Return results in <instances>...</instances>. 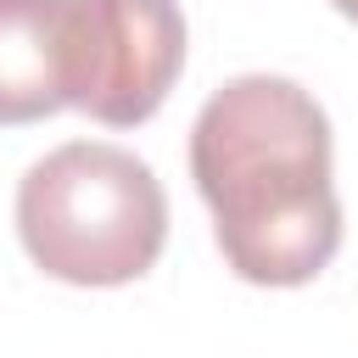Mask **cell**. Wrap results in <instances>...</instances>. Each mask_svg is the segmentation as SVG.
Masks as SVG:
<instances>
[{"mask_svg": "<svg viewBox=\"0 0 358 358\" xmlns=\"http://www.w3.org/2000/svg\"><path fill=\"white\" fill-rule=\"evenodd\" d=\"M17 235L50 280L129 285L162 257L168 196L134 151L73 140L22 173Z\"/></svg>", "mask_w": 358, "mask_h": 358, "instance_id": "2", "label": "cell"}, {"mask_svg": "<svg viewBox=\"0 0 358 358\" xmlns=\"http://www.w3.org/2000/svg\"><path fill=\"white\" fill-rule=\"evenodd\" d=\"M330 6H336L341 17H352V22H358V0H330Z\"/></svg>", "mask_w": 358, "mask_h": 358, "instance_id": "5", "label": "cell"}, {"mask_svg": "<svg viewBox=\"0 0 358 358\" xmlns=\"http://www.w3.org/2000/svg\"><path fill=\"white\" fill-rule=\"evenodd\" d=\"M190 179L224 263L252 285H308L341 246L324 106L274 73L229 78L190 129Z\"/></svg>", "mask_w": 358, "mask_h": 358, "instance_id": "1", "label": "cell"}, {"mask_svg": "<svg viewBox=\"0 0 358 358\" xmlns=\"http://www.w3.org/2000/svg\"><path fill=\"white\" fill-rule=\"evenodd\" d=\"M62 50L67 0H0V123H39L67 106Z\"/></svg>", "mask_w": 358, "mask_h": 358, "instance_id": "4", "label": "cell"}, {"mask_svg": "<svg viewBox=\"0 0 358 358\" xmlns=\"http://www.w3.org/2000/svg\"><path fill=\"white\" fill-rule=\"evenodd\" d=\"M185 67L179 0H67L62 90L106 129L145 123Z\"/></svg>", "mask_w": 358, "mask_h": 358, "instance_id": "3", "label": "cell"}]
</instances>
